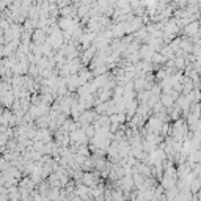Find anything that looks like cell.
Here are the masks:
<instances>
[{
	"mask_svg": "<svg viewBox=\"0 0 201 201\" xmlns=\"http://www.w3.org/2000/svg\"><path fill=\"white\" fill-rule=\"evenodd\" d=\"M198 30V25L197 24H190V27H187V33H193Z\"/></svg>",
	"mask_w": 201,
	"mask_h": 201,
	"instance_id": "1",
	"label": "cell"
}]
</instances>
